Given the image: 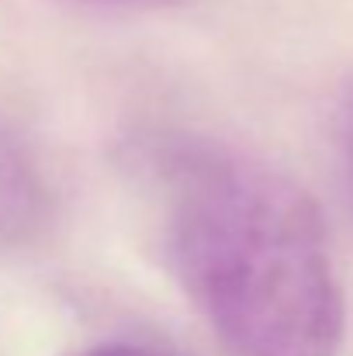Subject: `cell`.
<instances>
[{
  "label": "cell",
  "instance_id": "cell-1",
  "mask_svg": "<svg viewBox=\"0 0 353 356\" xmlns=\"http://www.w3.org/2000/svg\"><path fill=\"white\" fill-rule=\"evenodd\" d=\"M163 249L233 356H336L347 305L312 194L263 156L184 142L163 159Z\"/></svg>",
  "mask_w": 353,
  "mask_h": 356
},
{
  "label": "cell",
  "instance_id": "cell-3",
  "mask_svg": "<svg viewBox=\"0 0 353 356\" xmlns=\"http://www.w3.org/2000/svg\"><path fill=\"white\" fill-rule=\"evenodd\" d=\"M66 356H173L163 353L156 346H142V343H125V339H115V343H94V346H84V350H73Z\"/></svg>",
  "mask_w": 353,
  "mask_h": 356
},
{
  "label": "cell",
  "instance_id": "cell-4",
  "mask_svg": "<svg viewBox=\"0 0 353 356\" xmlns=\"http://www.w3.org/2000/svg\"><path fill=\"white\" fill-rule=\"evenodd\" d=\"M343 177H347V191H350L353 201V101L350 111H347V121H343Z\"/></svg>",
  "mask_w": 353,
  "mask_h": 356
},
{
  "label": "cell",
  "instance_id": "cell-2",
  "mask_svg": "<svg viewBox=\"0 0 353 356\" xmlns=\"http://www.w3.org/2000/svg\"><path fill=\"white\" fill-rule=\"evenodd\" d=\"M56 218L52 180L31 142L0 118V256L24 252L49 236Z\"/></svg>",
  "mask_w": 353,
  "mask_h": 356
}]
</instances>
